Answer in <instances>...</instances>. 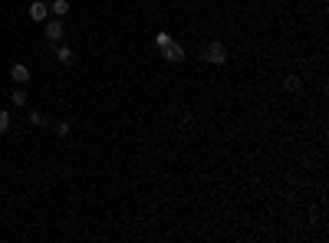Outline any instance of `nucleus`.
Returning <instances> with one entry per match:
<instances>
[{"mask_svg": "<svg viewBox=\"0 0 329 243\" xmlns=\"http://www.w3.org/2000/svg\"><path fill=\"white\" fill-rule=\"evenodd\" d=\"M201 63L224 66V63H228V46H224L220 39H214V43H208V46H201Z\"/></svg>", "mask_w": 329, "mask_h": 243, "instance_id": "1", "label": "nucleus"}, {"mask_svg": "<svg viewBox=\"0 0 329 243\" xmlns=\"http://www.w3.org/2000/svg\"><path fill=\"white\" fill-rule=\"evenodd\" d=\"M162 59L164 63H184V46L172 39L168 46H162Z\"/></svg>", "mask_w": 329, "mask_h": 243, "instance_id": "2", "label": "nucleus"}, {"mask_svg": "<svg viewBox=\"0 0 329 243\" xmlns=\"http://www.w3.org/2000/svg\"><path fill=\"white\" fill-rule=\"evenodd\" d=\"M10 79H14L16 86H26V82H30V66L14 63V66H10Z\"/></svg>", "mask_w": 329, "mask_h": 243, "instance_id": "3", "label": "nucleus"}, {"mask_svg": "<svg viewBox=\"0 0 329 243\" xmlns=\"http://www.w3.org/2000/svg\"><path fill=\"white\" fill-rule=\"evenodd\" d=\"M46 13H50V7L43 3V0H33V3H30V20L43 23V20H46Z\"/></svg>", "mask_w": 329, "mask_h": 243, "instance_id": "4", "label": "nucleus"}, {"mask_svg": "<svg viewBox=\"0 0 329 243\" xmlns=\"http://www.w3.org/2000/svg\"><path fill=\"white\" fill-rule=\"evenodd\" d=\"M46 39L50 43H60V39H63V23H60V20H50L46 23Z\"/></svg>", "mask_w": 329, "mask_h": 243, "instance_id": "5", "label": "nucleus"}, {"mask_svg": "<svg viewBox=\"0 0 329 243\" xmlns=\"http://www.w3.org/2000/svg\"><path fill=\"white\" fill-rule=\"evenodd\" d=\"M70 10H72V7H70V0H53V3H50V13H53L56 20H63Z\"/></svg>", "mask_w": 329, "mask_h": 243, "instance_id": "6", "label": "nucleus"}, {"mask_svg": "<svg viewBox=\"0 0 329 243\" xmlns=\"http://www.w3.org/2000/svg\"><path fill=\"white\" fill-rule=\"evenodd\" d=\"M56 59H60L63 66H72V63H76V53H72L70 46H60V49H56Z\"/></svg>", "mask_w": 329, "mask_h": 243, "instance_id": "7", "label": "nucleus"}, {"mask_svg": "<svg viewBox=\"0 0 329 243\" xmlns=\"http://www.w3.org/2000/svg\"><path fill=\"white\" fill-rule=\"evenodd\" d=\"M300 89H303L300 76H283V92H300Z\"/></svg>", "mask_w": 329, "mask_h": 243, "instance_id": "8", "label": "nucleus"}, {"mask_svg": "<svg viewBox=\"0 0 329 243\" xmlns=\"http://www.w3.org/2000/svg\"><path fill=\"white\" fill-rule=\"evenodd\" d=\"M10 99H14V105H20V109H24V105H26V89H24V86L14 89V92H10Z\"/></svg>", "mask_w": 329, "mask_h": 243, "instance_id": "9", "label": "nucleus"}, {"mask_svg": "<svg viewBox=\"0 0 329 243\" xmlns=\"http://www.w3.org/2000/svg\"><path fill=\"white\" fill-rule=\"evenodd\" d=\"M168 43H172V33H168V30H158L155 33V46L162 49V46H168Z\"/></svg>", "mask_w": 329, "mask_h": 243, "instance_id": "10", "label": "nucleus"}, {"mask_svg": "<svg viewBox=\"0 0 329 243\" xmlns=\"http://www.w3.org/2000/svg\"><path fill=\"white\" fill-rule=\"evenodd\" d=\"M7 132H10V112L0 109V135H7Z\"/></svg>", "mask_w": 329, "mask_h": 243, "instance_id": "11", "label": "nucleus"}, {"mask_svg": "<svg viewBox=\"0 0 329 243\" xmlns=\"http://www.w3.org/2000/svg\"><path fill=\"white\" fill-rule=\"evenodd\" d=\"M30 122H33V125H46V115H43L40 109H33L30 112Z\"/></svg>", "mask_w": 329, "mask_h": 243, "instance_id": "12", "label": "nucleus"}, {"mask_svg": "<svg viewBox=\"0 0 329 243\" xmlns=\"http://www.w3.org/2000/svg\"><path fill=\"white\" fill-rule=\"evenodd\" d=\"M53 132L60 135V138H66V135H70V122H56V125H53Z\"/></svg>", "mask_w": 329, "mask_h": 243, "instance_id": "13", "label": "nucleus"}, {"mask_svg": "<svg viewBox=\"0 0 329 243\" xmlns=\"http://www.w3.org/2000/svg\"><path fill=\"white\" fill-rule=\"evenodd\" d=\"M181 125H184V128L194 125V115H191V112H184V115H181Z\"/></svg>", "mask_w": 329, "mask_h": 243, "instance_id": "14", "label": "nucleus"}]
</instances>
